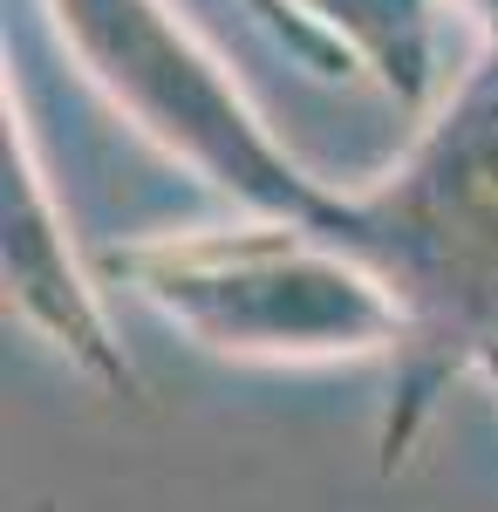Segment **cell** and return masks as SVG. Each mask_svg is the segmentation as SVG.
Segmentation results:
<instances>
[{
  "instance_id": "3",
  "label": "cell",
  "mask_w": 498,
  "mask_h": 512,
  "mask_svg": "<svg viewBox=\"0 0 498 512\" xmlns=\"http://www.w3.org/2000/svg\"><path fill=\"white\" fill-rule=\"evenodd\" d=\"M55 21L69 28L89 76L171 158H185L198 178L232 192L253 219L321 233L362 260V198L321 192L267 137V123L246 110V96L219 76V62L157 0H55Z\"/></svg>"
},
{
  "instance_id": "2",
  "label": "cell",
  "mask_w": 498,
  "mask_h": 512,
  "mask_svg": "<svg viewBox=\"0 0 498 512\" xmlns=\"http://www.w3.org/2000/svg\"><path fill=\"white\" fill-rule=\"evenodd\" d=\"M103 274L219 355L314 362L383 349L403 355L410 342V308L369 260L280 219H253L239 233H164L110 246Z\"/></svg>"
},
{
  "instance_id": "6",
  "label": "cell",
  "mask_w": 498,
  "mask_h": 512,
  "mask_svg": "<svg viewBox=\"0 0 498 512\" xmlns=\"http://www.w3.org/2000/svg\"><path fill=\"white\" fill-rule=\"evenodd\" d=\"M478 376H492V390H498V342L485 355H478Z\"/></svg>"
},
{
  "instance_id": "4",
  "label": "cell",
  "mask_w": 498,
  "mask_h": 512,
  "mask_svg": "<svg viewBox=\"0 0 498 512\" xmlns=\"http://www.w3.org/2000/svg\"><path fill=\"white\" fill-rule=\"evenodd\" d=\"M0 198H7V301L28 321H41L82 369H96L110 390L130 396L137 376H130L123 349L110 342V321L96 308L89 280H82L76 260H69L62 219H55V205L41 192V171H35V158H28V137L14 130V117H7V192Z\"/></svg>"
},
{
  "instance_id": "1",
  "label": "cell",
  "mask_w": 498,
  "mask_h": 512,
  "mask_svg": "<svg viewBox=\"0 0 498 512\" xmlns=\"http://www.w3.org/2000/svg\"><path fill=\"white\" fill-rule=\"evenodd\" d=\"M362 260L410 308L383 424V465H396L437 390L498 342V41L410 164L362 192Z\"/></svg>"
},
{
  "instance_id": "5",
  "label": "cell",
  "mask_w": 498,
  "mask_h": 512,
  "mask_svg": "<svg viewBox=\"0 0 498 512\" xmlns=\"http://www.w3.org/2000/svg\"><path fill=\"white\" fill-rule=\"evenodd\" d=\"M294 7L328 35H342L355 62H369L403 103H423L437 89V7L430 0H294Z\"/></svg>"
}]
</instances>
